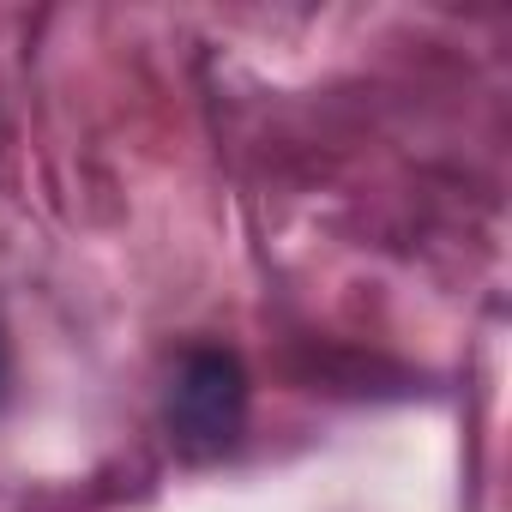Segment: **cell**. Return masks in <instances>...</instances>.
Here are the masks:
<instances>
[{
  "label": "cell",
  "instance_id": "obj_2",
  "mask_svg": "<svg viewBox=\"0 0 512 512\" xmlns=\"http://www.w3.org/2000/svg\"><path fill=\"white\" fill-rule=\"evenodd\" d=\"M0 398H7V326H0Z\"/></svg>",
  "mask_w": 512,
  "mask_h": 512
},
{
  "label": "cell",
  "instance_id": "obj_1",
  "mask_svg": "<svg viewBox=\"0 0 512 512\" xmlns=\"http://www.w3.org/2000/svg\"><path fill=\"white\" fill-rule=\"evenodd\" d=\"M247 422V374L229 350H193L169 386V434L187 458H223Z\"/></svg>",
  "mask_w": 512,
  "mask_h": 512
}]
</instances>
